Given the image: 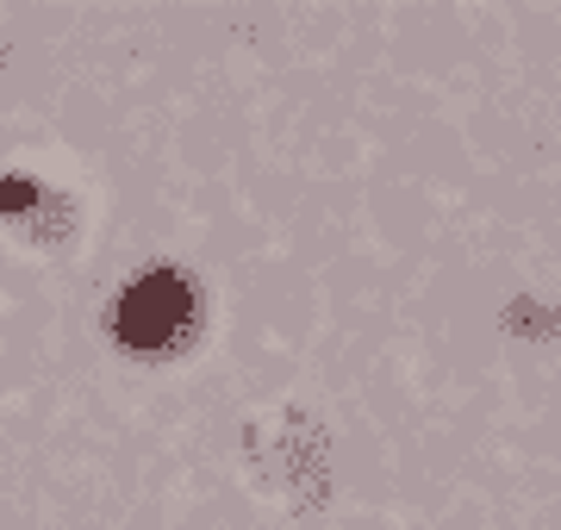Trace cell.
I'll use <instances>...</instances> for the list:
<instances>
[{"label": "cell", "instance_id": "6da1fadb", "mask_svg": "<svg viewBox=\"0 0 561 530\" xmlns=\"http://www.w3.org/2000/svg\"><path fill=\"white\" fill-rule=\"evenodd\" d=\"M194 307H201L194 300V281H181L175 268L138 275L119 293V307H113V337L131 356H162V349H175L194 331Z\"/></svg>", "mask_w": 561, "mask_h": 530}]
</instances>
